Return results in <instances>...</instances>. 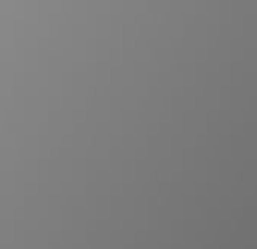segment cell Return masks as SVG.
<instances>
[]
</instances>
